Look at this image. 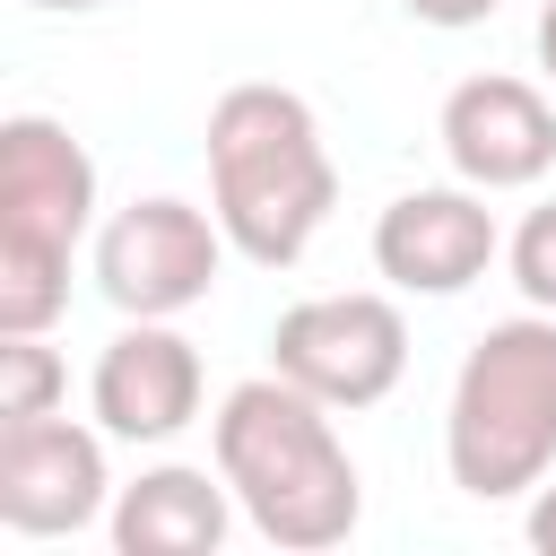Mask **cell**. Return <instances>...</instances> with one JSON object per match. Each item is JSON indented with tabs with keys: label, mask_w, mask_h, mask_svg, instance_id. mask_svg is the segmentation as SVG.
Masks as SVG:
<instances>
[{
	"label": "cell",
	"mask_w": 556,
	"mask_h": 556,
	"mask_svg": "<svg viewBox=\"0 0 556 556\" xmlns=\"http://www.w3.org/2000/svg\"><path fill=\"white\" fill-rule=\"evenodd\" d=\"M208 443H217V469H226L243 521L269 547L321 556L365 521V478H356V460H348V443L330 426V400H313L278 365L217 400Z\"/></svg>",
	"instance_id": "1"
},
{
	"label": "cell",
	"mask_w": 556,
	"mask_h": 556,
	"mask_svg": "<svg viewBox=\"0 0 556 556\" xmlns=\"http://www.w3.org/2000/svg\"><path fill=\"white\" fill-rule=\"evenodd\" d=\"M208 208L252 269H295L339 208V165L295 87L243 78L208 104Z\"/></svg>",
	"instance_id": "2"
},
{
	"label": "cell",
	"mask_w": 556,
	"mask_h": 556,
	"mask_svg": "<svg viewBox=\"0 0 556 556\" xmlns=\"http://www.w3.org/2000/svg\"><path fill=\"white\" fill-rule=\"evenodd\" d=\"M443 469L478 504H513L556 469V313H513L469 339L443 408Z\"/></svg>",
	"instance_id": "3"
},
{
	"label": "cell",
	"mask_w": 556,
	"mask_h": 556,
	"mask_svg": "<svg viewBox=\"0 0 556 556\" xmlns=\"http://www.w3.org/2000/svg\"><path fill=\"white\" fill-rule=\"evenodd\" d=\"M96 226V156L52 113L0 122V330L70 313V252Z\"/></svg>",
	"instance_id": "4"
},
{
	"label": "cell",
	"mask_w": 556,
	"mask_h": 556,
	"mask_svg": "<svg viewBox=\"0 0 556 556\" xmlns=\"http://www.w3.org/2000/svg\"><path fill=\"white\" fill-rule=\"evenodd\" d=\"M226 252L235 243H226L217 208L148 191V200H130V208H113L96 226V287H104V304L122 321H174L217 287Z\"/></svg>",
	"instance_id": "5"
},
{
	"label": "cell",
	"mask_w": 556,
	"mask_h": 556,
	"mask_svg": "<svg viewBox=\"0 0 556 556\" xmlns=\"http://www.w3.org/2000/svg\"><path fill=\"white\" fill-rule=\"evenodd\" d=\"M269 365H278L287 382H304L313 400H330V408H374V400H391L400 374H408V321H400V304L374 295V287L304 295V304L278 313Z\"/></svg>",
	"instance_id": "6"
},
{
	"label": "cell",
	"mask_w": 556,
	"mask_h": 556,
	"mask_svg": "<svg viewBox=\"0 0 556 556\" xmlns=\"http://www.w3.org/2000/svg\"><path fill=\"white\" fill-rule=\"evenodd\" d=\"M104 478V426L78 417H0V521L17 539H70L96 513H113Z\"/></svg>",
	"instance_id": "7"
},
{
	"label": "cell",
	"mask_w": 556,
	"mask_h": 556,
	"mask_svg": "<svg viewBox=\"0 0 556 556\" xmlns=\"http://www.w3.org/2000/svg\"><path fill=\"white\" fill-rule=\"evenodd\" d=\"M495 252H504V235H495V208L478 182H426L374 217V269L400 295H460L486 278Z\"/></svg>",
	"instance_id": "8"
},
{
	"label": "cell",
	"mask_w": 556,
	"mask_h": 556,
	"mask_svg": "<svg viewBox=\"0 0 556 556\" xmlns=\"http://www.w3.org/2000/svg\"><path fill=\"white\" fill-rule=\"evenodd\" d=\"M200 348L174 330V321H122L87 374V408L113 443H174L191 417H200Z\"/></svg>",
	"instance_id": "9"
},
{
	"label": "cell",
	"mask_w": 556,
	"mask_h": 556,
	"mask_svg": "<svg viewBox=\"0 0 556 556\" xmlns=\"http://www.w3.org/2000/svg\"><path fill=\"white\" fill-rule=\"evenodd\" d=\"M443 156L460 182L478 191H521L556 165V104L530 87V78H504V70H478L443 96V122H434Z\"/></svg>",
	"instance_id": "10"
},
{
	"label": "cell",
	"mask_w": 556,
	"mask_h": 556,
	"mask_svg": "<svg viewBox=\"0 0 556 556\" xmlns=\"http://www.w3.org/2000/svg\"><path fill=\"white\" fill-rule=\"evenodd\" d=\"M235 513H243V504H235L226 469L208 478V469H191V460H156V469H139V478L113 495L104 530H113L122 556H217L226 530H235Z\"/></svg>",
	"instance_id": "11"
},
{
	"label": "cell",
	"mask_w": 556,
	"mask_h": 556,
	"mask_svg": "<svg viewBox=\"0 0 556 556\" xmlns=\"http://www.w3.org/2000/svg\"><path fill=\"white\" fill-rule=\"evenodd\" d=\"M70 391V365L43 348V330H0V417H52Z\"/></svg>",
	"instance_id": "12"
},
{
	"label": "cell",
	"mask_w": 556,
	"mask_h": 556,
	"mask_svg": "<svg viewBox=\"0 0 556 556\" xmlns=\"http://www.w3.org/2000/svg\"><path fill=\"white\" fill-rule=\"evenodd\" d=\"M504 261H513V287H521V304L556 313V200H547V208H530V217L513 226Z\"/></svg>",
	"instance_id": "13"
},
{
	"label": "cell",
	"mask_w": 556,
	"mask_h": 556,
	"mask_svg": "<svg viewBox=\"0 0 556 556\" xmlns=\"http://www.w3.org/2000/svg\"><path fill=\"white\" fill-rule=\"evenodd\" d=\"M417 26H443V35H460V26H486L504 0H400Z\"/></svg>",
	"instance_id": "14"
},
{
	"label": "cell",
	"mask_w": 556,
	"mask_h": 556,
	"mask_svg": "<svg viewBox=\"0 0 556 556\" xmlns=\"http://www.w3.org/2000/svg\"><path fill=\"white\" fill-rule=\"evenodd\" d=\"M530 547H547V556H556V486H539V495H530Z\"/></svg>",
	"instance_id": "15"
},
{
	"label": "cell",
	"mask_w": 556,
	"mask_h": 556,
	"mask_svg": "<svg viewBox=\"0 0 556 556\" xmlns=\"http://www.w3.org/2000/svg\"><path fill=\"white\" fill-rule=\"evenodd\" d=\"M539 70H547V87H556V0L539 9Z\"/></svg>",
	"instance_id": "16"
},
{
	"label": "cell",
	"mask_w": 556,
	"mask_h": 556,
	"mask_svg": "<svg viewBox=\"0 0 556 556\" xmlns=\"http://www.w3.org/2000/svg\"><path fill=\"white\" fill-rule=\"evenodd\" d=\"M26 9H52V17H78V9H104V0H26Z\"/></svg>",
	"instance_id": "17"
}]
</instances>
